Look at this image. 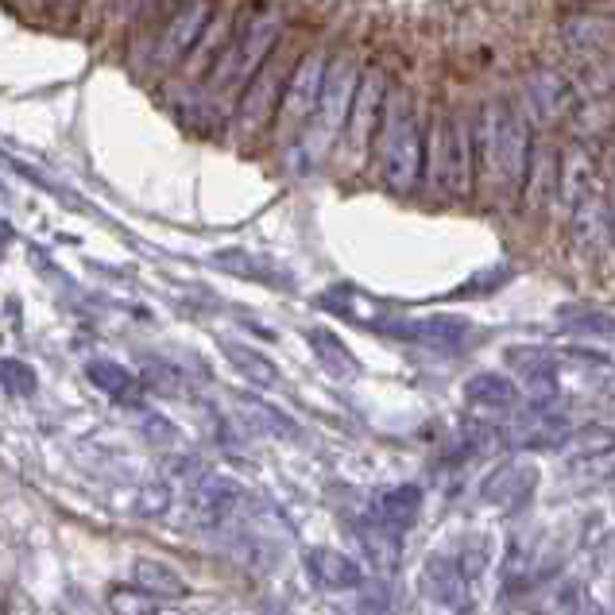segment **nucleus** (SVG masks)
Wrapping results in <instances>:
<instances>
[{"label": "nucleus", "mask_w": 615, "mask_h": 615, "mask_svg": "<svg viewBox=\"0 0 615 615\" xmlns=\"http://www.w3.org/2000/svg\"><path fill=\"white\" fill-rule=\"evenodd\" d=\"M4 391L16 399H27V396H36V372L27 368L24 361H4Z\"/></svg>", "instance_id": "nucleus-28"}, {"label": "nucleus", "mask_w": 615, "mask_h": 615, "mask_svg": "<svg viewBox=\"0 0 615 615\" xmlns=\"http://www.w3.org/2000/svg\"><path fill=\"white\" fill-rule=\"evenodd\" d=\"M306 337H310V344H314L317 356L326 361V368H334L337 376H356V372H361V361L352 356L349 344H344L337 334H329V329H317V326H314Z\"/></svg>", "instance_id": "nucleus-20"}, {"label": "nucleus", "mask_w": 615, "mask_h": 615, "mask_svg": "<svg viewBox=\"0 0 615 615\" xmlns=\"http://www.w3.org/2000/svg\"><path fill=\"white\" fill-rule=\"evenodd\" d=\"M476 175V136L465 116L438 113L426 136V178L445 193L465 198Z\"/></svg>", "instance_id": "nucleus-4"}, {"label": "nucleus", "mask_w": 615, "mask_h": 615, "mask_svg": "<svg viewBox=\"0 0 615 615\" xmlns=\"http://www.w3.org/2000/svg\"><path fill=\"white\" fill-rule=\"evenodd\" d=\"M279 36H283L279 16H275V12H267V9L255 12L244 27H237V32H233L229 47H225V51H221V59L210 66V74H205L210 89H217L221 97L244 93V89L252 86L255 74L267 66V59H272Z\"/></svg>", "instance_id": "nucleus-3"}, {"label": "nucleus", "mask_w": 615, "mask_h": 615, "mask_svg": "<svg viewBox=\"0 0 615 615\" xmlns=\"http://www.w3.org/2000/svg\"><path fill=\"white\" fill-rule=\"evenodd\" d=\"M515 434H519L515 441H523V445H554V441L565 438V423H562V418H554V414L535 411V414H527V418H523Z\"/></svg>", "instance_id": "nucleus-22"}, {"label": "nucleus", "mask_w": 615, "mask_h": 615, "mask_svg": "<svg viewBox=\"0 0 615 615\" xmlns=\"http://www.w3.org/2000/svg\"><path fill=\"white\" fill-rule=\"evenodd\" d=\"M607 210H612V240H615V183H612V198H607Z\"/></svg>", "instance_id": "nucleus-32"}, {"label": "nucleus", "mask_w": 615, "mask_h": 615, "mask_svg": "<svg viewBox=\"0 0 615 615\" xmlns=\"http://www.w3.org/2000/svg\"><path fill=\"white\" fill-rule=\"evenodd\" d=\"M237 500H240L237 484L221 480L217 476V480H210L202 492H198V511H202V519H221V515H225Z\"/></svg>", "instance_id": "nucleus-23"}, {"label": "nucleus", "mask_w": 615, "mask_h": 615, "mask_svg": "<svg viewBox=\"0 0 615 615\" xmlns=\"http://www.w3.org/2000/svg\"><path fill=\"white\" fill-rule=\"evenodd\" d=\"M364 545L372 550V557H376L379 565H396L399 550H403V535L391 527H364Z\"/></svg>", "instance_id": "nucleus-26"}, {"label": "nucleus", "mask_w": 615, "mask_h": 615, "mask_svg": "<svg viewBox=\"0 0 615 615\" xmlns=\"http://www.w3.org/2000/svg\"><path fill=\"white\" fill-rule=\"evenodd\" d=\"M535 488V468L530 465H503L492 480L484 484V495L495 503H511V500H523V495Z\"/></svg>", "instance_id": "nucleus-19"}, {"label": "nucleus", "mask_w": 615, "mask_h": 615, "mask_svg": "<svg viewBox=\"0 0 615 615\" xmlns=\"http://www.w3.org/2000/svg\"><path fill=\"white\" fill-rule=\"evenodd\" d=\"M213 0H186L183 9L167 20V27L159 32L155 39V66H175V62L190 59L198 51V43L205 39L210 32V20H213Z\"/></svg>", "instance_id": "nucleus-9"}, {"label": "nucleus", "mask_w": 615, "mask_h": 615, "mask_svg": "<svg viewBox=\"0 0 615 615\" xmlns=\"http://www.w3.org/2000/svg\"><path fill=\"white\" fill-rule=\"evenodd\" d=\"M151 4H155V0H113V4H109V12H105V24L109 27L133 24V20H140Z\"/></svg>", "instance_id": "nucleus-30"}, {"label": "nucleus", "mask_w": 615, "mask_h": 615, "mask_svg": "<svg viewBox=\"0 0 615 615\" xmlns=\"http://www.w3.org/2000/svg\"><path fill=\"white\" fill-rule=\"evenodd\" d=\"M109 607H113L116 615H155L159 612L155 597L143 589H113L109 592Z\"/></svg>", "instance_id": "nucleus-27"}, {"label": "nucleus", "mask_w": 615, "mask_h": 615, "mask_svg": "<svg viewBox=\"0 0 615 615\" xmlns=\"http://www.w3.org/2000/svg\"><path fill=\"white\" fill-rule=\"evenodd\" d=\"M133 577L143 592H151V597L178 600V597L190 592V585L183 580V573H175L167 562H155V557H140V562L133 565Z\"/></svg>", "instance_id": "nucleus-16"}, {"label": "nucleus", "mask_w": 615, "mask_h": 615, "mask_svg": "<svg viewBox=\"0 0 615 615\" xmlns=\"http://www.w3.org/2000/svg\"><path fill=\"white\" fill-rule=\"evenodd\" d=\"M418 511H423V488H414V484H399V488L379 495V519L399 535L414 527Z\"/></svg>", "instance_id": "nucleus-15"}, {"label": "nucleus", "mask_w": 615, "mask_h": 615, "mask_svg": "<svg viewBox=\"0 0 615 615\" xmlns=\"http://www.w3.org/2000/svg\"><path fill=\"white\" fill-rule=\"evenodd\" d=\"M294 66H283L275 62V54L267 59V66L252 78V86L240 93L237 105V140H252L275 121V113L283 109V93H287V81Z\"/></svg>", "instance_id": "nucleus-5"}, {"label": "nucleus", "mask_w": 615, "mask_h": 615, "mask_svg": "<svg viewBox=\"0 0 615 615\" xmlns=\"http://www.w3.org/2000/svg\"><path fill=\"white\" fill-rule=\"evenodd\" d=\"M240 414H244L252 426H260L264 434H294V423H290L287 414H279L275 406L260 403V399H244V403H240Z\"/></svg>", "instance_id": "nucleus-24"}, {"label": "nucleus", "mask_w": 615, "mask_h": 615, "mask_svg": "<svg viewBox=\"0 0 615 615\" xmlns=\"http://www.w3.org/2000/svg\"><path fill=\"white\" fill-rule=\"evenodd\" d=\"M93 4H101V12H109V4H113V0H93Z\"/></svg>", "instance_id": "nucleus-33"}, {"label": "nucleus", "mask_w": 615, "mask_h": 615, "mask_svg": "<svg viewBox=\"0 0 615 615\" xmlns=\"http://www.w3.org/2000/svg\"><path fill=\"white\" fill-rule=\"evenodd\" d=\"M565 329H573V334H600V337H615V322L604 314H597V310H585L580 317H569L565 322Z\"/></svg>", "instance_id": "nucleus-29"}, {"label": "nucleus", "mask_w": 615, "mask_h": 615, "mask_svg": "<svg viewBox=\"0 0 615 615\" xmlns=\"http://www.w3.org/2000/svg\"><path fill=\"white\" fill-rule=\"evenodd\" d=\"M86 376H89V384L101 387V391H105L109 399H116V403L136 406L143 399L140 379H136L133 372L124 368V364H116V361H89Z\"/></svg>", "instance_id": "nucleus-12"}, {"label": "nucleus", "mask_w": 615, "mask_h": 615, "mask_svg": "<svg viewBox=\"0 0 615 615\" xmlns=\"http://www.w3.org/2000/svg\"><path fill=\"white\" fill-rule=\"evenodd\" d=\"M557 190H562V198L573 205V210H577V205L592 193V163H589V155H585L580 148H569L562 155V171H557Z\"/></svg>", "instance_id": "nucleus-17"}, {"label": "nucleus", "mask_w": 615, "mask_h": 615, "mask_svg": "<svg viewBox=\"0 0 615 615\" xmlns=\"http://www.w3.org/2000/svg\"><path fill=\"white\" fill-rule=\"evenodd\" d=\"M379 171H384V183L396 193H411L414 186L423 183L426 175V140L423 128H418V113H414L411 93H391L387 101L384 128H379Z\"/></svg>", "instance_id": "nucleus-2"}, {"label": "nucleus", "mask_w": 615, "mask_h": 615, "mask_svg": "<svg viewBox=\"0 0 615 615\" xmlns=\"http://www.w3.org/2000/svg\"><path fill=\"white\" fill-rule=\"evenodd\" d=\"M423 580H426V592H430L434 600H441V604H457L461 592H465V577H461L457 565L445 562V557H434V562L426 565Z\"/></svg>", "instance_id": "nucleus-21"}, {"label": "nucleus", "mask_w": 615, "mask_h": 615, "mask_svg": "<svg viewBox=\"0 0 615 615\" xmlns=\"http://www.w3.org/2000/svg\"><path fill=\"white\" fill-rule=\"evenodd\" d=\"M361 78H364V74H356V66H352L349 59L337 62V71L326 78V89H322V105H317V113H314V151H317V155H322V151H326L329 143L344 133V128H349L352 101H356Z\"/></svg>", "instance_id": "nucleus-7"}, {"label": "nucleus", "mask_w": 615, "mask_h": 615, "mask_svg": "<svg viewBox=\"0 0 615 615\" xmlns=\"http://www.w3.org/2000/svg\"><path fill=\"white\" fill-rule=\"evenodd\" d=\"M387 334L406 337V341L430 344V349H453L461 337L468 334V326L461 317H423V322H387Z\"/></svg>", "instance_id": "nucleus-11"}, {"label": "nucleus", "mask_w": 615, "mask_h": 615, "mask_svg": "<svg viewBox=\"0 0 615 615\" xmlns=\"http://www.w3.org/2000/svg\"><path fill=\"white\" fill-rule=\"evenodd\" d=\"M310 569H314V577L322 580V585H329V589H356L364 580L361 565L352 562V557L337 554V550H329V545L310 550Z\"/></svg>", "instance_id": "nucleus-14"}, {"label": "nucleus", "mask_w": 615, "mask_h": 615, "mask_svg": "<svg viewBox=\"0 0 615 615\" xmlns=\"http://www.w3.org/2000/svg\"><path fill=\"white\" fill-rule=\"evenodd\" d=\"M225 356L233 361V368L240 372V376L248 379V384H255V387H275L279 384V364L275 361H267L264 352H255V349H248V344H225Z\"/></svg>", "instance_id": "nucleus-18"}, {"label": "nucleus", "mask_w": 615, "mask_h": 615, "mask_svg": "<svg viewBox=\"0 0 615 615\" xmlns=\"http://www.w3.org/2000/svg\"><path fill=\"white\" fill-rule=\"evenodd\" d=\"M476 136V167L495 171L503 186L519 190L527 186L530 175V128L527 116L511 101H495V105H484L480 116L473 124Z\"/></svg>", "instance_id": "nucleus-1"}, {"label": "nucleus", "mask_w": 615, "mask_h": 615, "mask_svg": "<svg viewBox=\"0 0 615 615\" xmlns=\"http://www.w3.org/2000/svg\"><path fill=\"white\" fill-rule=\"evenodd\" d=\"M527 101L535 105V113L542 116V121H565V116L573 113V86L562 78L557 71H550V66H542V71H535L527 78Z\"/></svg>", "instance_id": "nucleus-10"}, {"label": "nucleus", "mask_w": 615, "mask_h": 615, "mask_svg": "<svg viewBox=\"0 0 615 615\" xmlns=\"http://www.w3.org/2000/svg\"><path fill=\"white\" fill-rule=\"evenodd\" d=\"M507 364L511 368H519L523 379H535V376H550L554 372V356L538 344H523V349H507Z\"/></svg>", "instance_id": "nucleus-25"}, {"label": "nucleus", "mask_w": 615, "mask_h": 615, "mask_svg": "<svg viewBox=\"0 0 615 615\" xmlns=\"http://www.w3.org/2000/svg\"><path fill=\"white\" fill-rule=\"evenodd\" d=\"M322 89H326V54L310 51L294 62L287 81V93H283V109H279V128L283 133H299L302 124L317 113L322 105Z\"/></svg>", "instance_id": "nucleus-8"}, {"label": "nucleus", "mask_w": 615, "mask_h": 615, "mask_svg": "<svg viewBox=\"0 0 615 615\" xmlns=\"http://www.w3.org/2000/svg\"><path fill=\"white\" fill-rule=\"evenodd\" d=\"M465 399L473 406H484V411H511L519 403V387L500 372H480L465 384Z\"/></svg>", "instance_id": "nucleus-13"}, {"label": "nucleus", "mask_w": 615, "mask_h": 615, "mask_svg": "<svg viewBox=\"0 0 615 615\" xmlns=\"http://www.w3.org/2000/svg\"><path fill=\"white\" fill-rule=\"evenodd\" d=\"M387 78L379 66H368L361 78V89H356V101H352V116L349 128H344V151H349L352 163H361L368 155V148L379 140V128H384L387 116Z\"/></svg>", "instance_id": "nucleus-6"}, {"label": "nucleus", "mask_w": 615, "mask_h": 615, "mask_svg": "<svg viewBox=\"0 0 615 615\" xmlns=\"http://www.w3.org/2000/svg\"><path fill=\"white\" fill-rule=\"evenodd\" d=\"M54 4H59V12H66V16H71V12H78L86 0H54Z\"/></svg>", "instance_id": "nucleus-31"}]
</instances>
